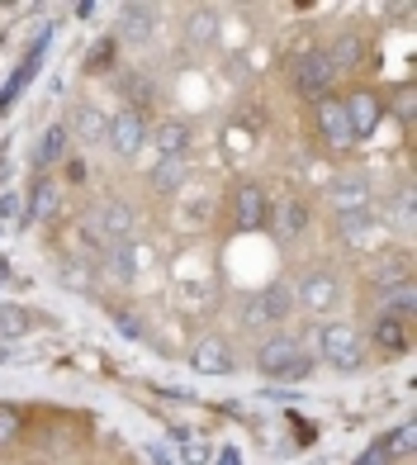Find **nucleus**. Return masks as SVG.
<instances>
[{
    "label": "nucleus",
    "instance_id": "f257e3e1",
    "mask_svg": "<svg viewBox=\"0 0 417 465\" xmlns=\"http://www.w3.org/2000/svg\"><path fill=\"white\" fill-rule=\"evenodd\" d=\"M257 366H261L266 380H304V375L313 371L308 351L295 342V337H270V342H261Z\"/></svg>",
    "mask_w": 417,
    "mask_h": 465
},
{
    "label": "nucleus",
    "instance_id": "f03ea898",
    "mask_svg": "<svg viewBox=\"0 0 417 465\" xmlns=\"http://www.w3.org/2000/svg\"><path fill=\"white\" fill-rule=\"evenodd\" d=\"M318 351H323V361L337 366V371H356L365 361V342L351 323H323L318 328Z\"/></svg>",
    "mask_w": 417,
    "mask_h": 465
},
{
    "label": "nucleus",
    "instance_id": "7ed1b4c3",
    "mask_svg": "<svg viewBox=\"0 0 417 465\" xmlns=\"http://www.w3.org/2000/svg\"><path fill=\"white\" fill-rule=\"evenodd\" d=\"M133 223H138V214H133V204H123V200H100V204L91 209V219H86L91 238L104 242V247L133 238Z\"/></svg>",
    "mask_w": 417,
    "mask_h": 465
},
{
    "label": "nucleus",
    "instance_id": "20e7f679",
    "mask_svg": "<svg viewBox=\"0 0 417 465\" xmlns=\"http://www.w3.org/2000/svg\"><path fill=\"white\" fill-rule=\"evenodd\" d=\"M289 290H295V309H304V313H327L342 300V281L332 271H304Z\"/></svg>",
    "mask_w": 417,
    "mask_h": 465
},
{
    "label": "nucleus",
    "instance_id": "39448f33",
    "mask_svg": "<svg viewBox=\"0 0 417 465\" xmlns=\"http://www.w3.org/2000/svg\"><path fill=\"white\" fill-rule=\"evenodd\" d=\"M327 200H332L337 214H356V209H370L374 185H370L365 172H337V176L327 181Z\"/></svg>",
    "mask_w": 417,
    "mask_h": 465
},
{
    "label": "nucleus",
    "instance_id": "423d86ee",
    "mask_svg": "<svg viewBox=\"0 0 417 465\" xmlns=\"http://www.w3.org/2000/svg\"><path fill=\"white\" fill-rule=\"evenodd\" d=\"M289 76H295V91H299V95H318V100H323L337 72H332V62H327L323 48H308V53L295 57V72H289Z\"/></svg>",
    "mask_w": 417,
    "mask_h": 465
},
{
    "label": "nucleus",
    "instance_id": "0eeeda50",
    "mask_svg": "<svg viewBox=\"0 0 417 465\" xmlns=\"http://www.w3.org/2000/svg\"><path fill=\"white\" fill-rule=\"evenodd\" d=\"M104 143L114 147V157H138L142 143H148V124H142L138 110H119L104 129Z\"/></svg>",
    "mask_w": 417,
    "mask_h": 465
},
{
    "label": "nucleus",
    "instance_id": "6e6552de",
    "mask_svg": "<svg viewBox=\"0 0 417 465\" xmlns=\"http://www.w3.org/2000/svg\"><path fill=\"white\" fill-rule=\"evenodd\" d=\"M266 214H270L266 190H261L257 181H242V185L233 190V228L257 232V228H266Z\"/></svg>",
    "mask_w": 417,
    "mask_h": 465
},
{
    "label": "nucleus",
    "instance_id": "1a4fd4ad",
    "mask_svg": "<svg viewBox=\"0 0 417 465\" xmlns=\"http://www.w3.org/2000/svg\"><path fill=\"white\" fill-rule=\"evenodd\" d=\"M190 371L195 375H233V347H228V337H218V332H208V337H199V342L190 347Z\"/></svg>",
    "mask_w": 417,
    "mask_h": 465
},
{
    "label": "nucleus",
    "instance_id": "9d476101",
    "mask_svg": "<svg viewBox=\"0 0 417 465\" xmlns=\"http://www.w3.org/2000/svg\"><path fill=\"white\" fill-rule=\"evenodd\" d=\"M313 119H318V134L327 138V147H351V143H356L342 95H323V100H318V110H313Z\"/></svg>",
    "mask_w": 417,
    "mask_h": 465
},
{
    "label": "nucleus",
    "instance_id": "9b49d317",
    "mask_svg": "<svg viewBox=\"0 0 417 465\" xmlns=\"http://www.w3.org/2000/svg\"><path fill=\"white\" fill-rule=\"evenodd\" d=\"M100 276L110 285H133L138 281V242L123 238V242H110L100 257Z\"/></svg>",
    "mask_w": 417,
    "mask_h": 465
},
{
    "label": "nucleus",
    "instance_id": "f8f14e48",
    "mask_svg": "<svg viewBox=\"0 0 417 465\" xmlns=\"http://www.w3.org/2000/svg\"><path fill=\"white\" fill-rule=\"evenodd\" d=\"M157 25H161L157 5H142V0L119 5V38H123V44H148V38L157 34Z\"/></svg>",
    "mask_w": 417,
    "mask_h": 465
},
{
    "label": "nucleus",
    "instance_id": "ddd939ff",
    "mask_svg": "<svg viewBox=\"0 0 417 465\" xmlns=\"http://www.w3.org/2000/svg\"><path fill=\"white\" fill-rule=\"evenodd\" d=\"M342 104H346L351 134H356V138H370V134H374V124H380V114H384L380 95L361 86V91H346V95H342Z\"/></svg>",
    "mask_w": 417,
    "mask_h": 465
},
{
    "label": "nucleus",
    "instance_id": "4468645a",
    "mask_svg": "<svg viewBox=\"0 0 417 465\" xmlns=\"http://www.w3.org/2000/svg\"><path fill=\"white\" fill-rule=\"evenodd\" d=\"M148 143L157 147V162L185 157V153H190V143H195V129L185 119H166V124H157V129L148 134Z\"/></svg>",
    "mask_w": 417,
    "mask_h": 465
},
{
    "label": "nucleus",
    "instance_id": "2eb2a0df",
    "mask_svg": "<svg viewBox=\"0 0 417 465\" xmlns=\"http://www.w3.org/2000/svg\"><path fill=\"white\" fill-rule=\"evenodd\" d=\"M337 232H342L351 247H370V242L384 232V223L374 219L370 209H356V214H337Z\"/></svg>",
    "mask_w": 417,
    "mask_h": 465
},
{
    "label": "nucleus",
    "instance_id": "dca6fc26",
    "mask_svg": "<svg viewBox=\"0 0 417 465\" xmlns=\"http://www.w3.org/2000/svg\"><path fill=\"white\" fill-rule=\"evenodd\" d=\"M266 223L276 228V238H299V232L308 228V209L299 204V200H285V204H270V214H266Z\"/></svg>",
    "mask_w": 417,
    "mask_h": 465
},
{
    "label": "nucleus",
    "instance_id": "f3484780",
    "mask_svg": "<svg viewBox=\"0 0 417 465\" xmlns=\"http://www.w3.org/2000/svg\"><path fill=\"white\" fill-rule=\"evenodd\" d=\"M214 38H218V15L208 5H195L190 15H185V44L190 48H214Z\"/></svg>",
    "mask_w": 417,
    "mask_h": 465
},
{
    "label": "nucleus",
    "instance_id": "a211bd4d",
    "mask_svg": "<svg viewBox=\"0 0 417 465\" xmlns=\"http://www.w3.org/2000/svg\"><path fill=\"white\" fill-rule=\"evenodd\" d=\"M104 129H110V114H100L95 104H76L67 134H76L81 143H104Z\"/></svg>",
    "mask_w": 417,
    "mask_h": 465
},
{
    "label": "nucleus",
    "instance_id": "6ab92c4d",
    "mask_svg": "<svg viewBox=\"0 0 417 465\" xmlns=\"http://www.w3.org/2000/svg\"><path fill=\"white\" fill-rule=\"evenodd\" d=\"M148 181H152L157 195H171V190H180L185 181H190V162H185V157H166V162H157L148 172Z\"/></svg>",
    "mask_w": 417,
    "mask_h": 465
},
{
    "label": "nucleus",
    "instance_id": "aec40b11",
    "mask_svg": "<svg viewBox=\"0 0 417 465\" xmlns=\"http://www.w3.org/2000/svg\"><path fill=\"white\" fill-rule=\"evenodd\" d=\"M257 300H261V309H266L270 323H285L289 313H295V290H289V281H270Z\"/></svg>",
    "mask_w": 417,
    "mask_h": 465
},
{
    "label": "nucleus",
    "instance_id": "412c9836",
    "mask_svg": "<svg viewBox=\"0 0 417 465\" xmlns=\"http://www.w3.org/2000/svg\"><path fill=\"white\" fill-rule=\"evenodd\" d=\"M34 328V313L24 309V304H0V342H19V337H24Z\"/></svg>",
    "mask_w": 417,
    "mask_h": 465
},
{
    "label": "nucleus",
    "instance_id": "4be33fe9",
    "mask_svg": "<svg viewBox=\"0 0 417 465\" xmlns=\"http://www.w3.org/2000/svg\"><path fill=\"white\" fill-rule=\"evenodd\" d=\"M67 138H72V134H67V124H53V129L34 143V162H38V166H53L62 153H67Z\"/></svg>",
    "mask_w": 417,
    "mask_h": 465
},
{
    "label": "nucleus",
    "instance_id": "5701e85b",
    "mask_svg": "<svg viewBox=\"0 0 417 465\" xmlns=\"http://www.w3.org/2000/svg\"><path fill=\"white\" fill-rule=\"evenodd\" d=\"M24 214H29L34 223H48V219L57 214V185H53V181H38V185H34Z\"/></svg>",
    "mask_w": 417,
    "mask_h": 465
},
{
    "label": "nucleus",
    "instance_id": "b1692460",
    "mask_svg": "<svg viewBox=\"0 0 417 465\" xmlns=\"http://www.w3.org/2000/svg\"><path fill=\"white\" fill-rule=\"evenodd\" d=\"M403 328H408L403 319H393V313H380V323H374V337H380V347L403 351V347H408V332H403Z\"/></svg>",
    "mask_w": 417,
    "mask_h": 465
},
{
    "label": "nucleus",
    "instance_id": "393cba45",
    "mask_svg": "<svg viewBox=\"0 0 417 465\" xmlns=\"http://www.w3.org/2000/svg\"><path fill=\"white\" fill-rule=\"evenodd\" d=\"M327 62H332V72H337V67H356V62H361V38L356 34H342L337 44H332Z\"/></svg>",
    "mask_w": 417,
    "mask_h": 465
},
{
    "label": "nucleus",
    "instance_id": "a878e982",
    "mask_svg": "<svg viewBox=\"0 0 417 465\" xmlns=\"http://www.w3.org/2000/svg\"><path fill=\"white\" fill-rule=\"evenodd\" d=\"M412 437H417V428H412V422H403V428L384 441V451H389V456H408V451H412Z\"/></svg>",
    "mask_w": 417,
    "mask_h": 465
},
{
    "label": "nucleus",
    "instance_id": "bb28decb",
    "mask_svg": "<svg viewBox=\"0 0 417 465\" xmlns=\"http://www.w3.org/2000/svg\"><path fill=\"white\" fill-rule=\"evenodd\" d=\"M242 328H252V332L270 328V319H266V309H261V300H257V294H252V300H247V309H242Z\"/></svg>",
    "mask_w": 417,
    "mask_h": 465
},
{
    "label": "nucleus",
    "instance_id": "cd10ccee",
    "mask_svg": "<svg viewBox=\"0 0 417 465\" xmlns=\"http://www.w3.org/2000/svg\"><path fill=\"white\" fill-rule=\"evenodd\" d=\"M393 219H399V228L408 232L412 228V185L399 190V200H393Z\"/></svg>",
    "mask_w": 417,
    "mask_h": 465
},
{
    "label": "nucleus",
    "instance_id": "c85d7f7f",
    "mask_svg": "<svg viewBox=\"0 0 417 465\" xmlns=\"http://www.w3.org/2000/svg\"><path fill=\"white\" fill-rule=\"evenodd\" d=\"M62 281H67V290H91L95 271L91 266H62Z\"/></svg>",
    "mask_w": 417,
    "mask_h": 465
},
{
    "label": "nucleus",
    "instance_id": "c756f323",
    "mask_svg": "<svg viewBox=\"0 0 417 465\" xmlns=\"http://www.w3.org/2000/svg\"><path fill=\"white\" fill-rule=\"evenodd\" d=\"M180 304H185V309H208V304H214V285H199V290H180Z\"/></svg>",
    "mask_w": 417,
    "mask_h": 465
},
{
    "label": "nucleus",
    "instance_id": "7c9ffc66",
    "mask_svg": "<svg viewBox=\"0 0 417 465\" xmlns=\"http://www.w3.org/2000/svg\"><path fill=\"white\" fill-rule=\"evenodd\" d=\"M180 456L190 460V465H204L214 451H208V441H199V437H195V441H180Z\"/></svg>",
    "mask_w": 417,
    "mask_h": 465
},
{
    "label": "nucleus",
    "instance_id": "2f4dec72",
    "mask_svg": "<svg viewBox=\"0 0 417 465\" xmlns=\"http://www.w3.org/2000/svg\"><path fill=\"white\" fill-rule=\"evenodd\" d=\"M114 323H119L123 337H142V319H138V313H114Z\"/></svg>",
    "mask_w": 417,
    "mask_h": 465
},
{
    "label": "nucleus",
    "instance_id": "473e14b6",
    "mask_svg": "<svg viewBox=\"0 0 417 465\" xmlns=\"http://www.w3.org/2000/svg\"><path fill=\"white\" fill-rule=\"evenodd\" d=\"M19 432V413L15 409H0V441H10Z\"/></svg>",
    "mask_w": 417,
    "mask_h": 465
},
{
    "label": "nucleus",
    "instance_id": "72a5a7b5",
    "mask_svg": "<svg viewBox=\"0 0 417 465\" xmlns=\"http://www.w3.org/2000/svg\"><path fill=\"white\" fill-rule=\"evenodd\" d=\"M19 209H24V204H19V195H15V190H5V200H0V219H15Z\"/></svg>",
    "mask_w": 417,
    "mask_h": 465
},
{
    "label": "nucleus",
    "instance_id": "f704fd0d",
    "mask_svg": "<svg viewBox=\"0 0 417 465\" xmlns=\"http://www.w3.org/2000/svg\"><path fill=\"white\" fill-rule=\"evenodd\" d=\"M356 465H389V451H384V441H380V447H370Z\"/></svg>",
    "mask_w": 417,
    "mask_h": 465
},
{
    "label": "nucleus",
    "instance_id": "c9c22d12",
    "mask_svg": "<svg viewBox=\"0 0 417 465\" xmlns=\"http://www.w3.org/2000/svg\"><path fill=\"white\" fill-rule=\"evenodd\" d=\"M67 176L72 181H86V162H67Z\"/></svg>",
    "mask_w": 417,
    "mask_h": 465
},
{
    "label": "nucleus",
    "instance_id": "e433bc0d",
    "mask_svg": "<svg viewBox=\"0 0 417 465\" xmlns=\"http://www.w3.org/2000/svg\"><path fill=\"white\" fill-rule=\"evenodd\" d=\"M214 460H218V465H242V456H238V451H218Z\"/></svg>",
    "mask_w": 417,
    "mask_h": 465
},
{
    "label": "nucleus",
    "instance_id": "4c0bfd02",
    "mask_svg": "<svg viewBox=\"0 0 417 465\" xmlns=\"http://www.w3.org/2000/svg\"><path fill=\"white\" fill-rule=\"evenodd\" d=\"M10 176V153H0V181Z\"/></svg>",
    "mask_w": 417,
    "mask_h": 465
},
{
    "label": "nucleus",
    "instance_id": "58836bf2",
    "mask_svg": "<svg viewBox=\"0 0 417 465\" xmlns=\"http://www.w3.org/2000/svg\"><path fill=\"white\" fill-rule=\"evenodd\" d=\"M10 361H15V351H10V347H0V366H10Z\"/></svg>",
    "mask_w": 417,
    "mask_h": 465
}]
</instances>
